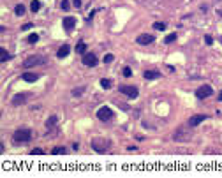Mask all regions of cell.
<instances>
[{"label":"cell","mask_w":222,"mask_h":178,"mask_svg":"<svg viewBox=\"0 0 222 178\" xmlns=\"http://www.w3.org/2000/svg\"><path fill=\"white\" fill-rule=\"evenodd\" d=\"M113 58H115V57H113L111 53H108V55L104 57V62H106V64H111V62H113Z\"/></svg>","instance_id":"cell-28"},{"label":"cell","mask_w":222,"mask_h":178,"mask_svg":"<svg viewBox=\"0 0 222 178\" xmlns=\"http://www.w3.org/2000/svg\"><path fill=\"white\" fill-rule=\"evenodd\" d=\"M145 79H157V78H160V72L159 71H145Z\"/></svg>","instance_id":"cell-15"},{"label":"cell","mask_w":222,"mask_h":178,"mask_svg":"<svg viewBox=\"0 0 222 178\" xmlns=\"http://www.w3.org/2000/svg\"><path fill=\"white\" fill-rule=\"evenodd\" d=\"M0 53H2V58H0L2 62H7V60L11 58V55H9V53L5 51V48H2V49H0Z\"/></svg>","instance_id":"cell-21"},{"label":"cell","mask_w":222,"mask_h":178,"mask_svg":"<svg viewBox=\"0 0 222 178\" xmlns=\"http://www.w3.org/2000/svg\"><path fill=\"white\" fill-rule=\"evenodd\" d=\"M205 42H206L208 46H212V42H213V39H212V36H205Z\"/></svg>","instance_id":"cell-30"},{"label":"cell","mask_w":222,"mask_h":178,"mask_svg":"<svg viewBox=\"0 0 222 178\" xmlns=\"http://www.w3.org/2000/svg\"><path fill=\"white\" fill-rule=\"evenodd\" d=\"M30 9H32V12H37V11L41 9V2H39V0H34V2L30 4Z\"/></svg>","instance_id":"cell-20"},{"label":"cell","mask_w":222,"mask_h":178,"mask_svg":"<svg viewBox=\"0 0 222 178\" xmlns=\"http://www.w3.org/2000/svg\"><path fill=\"white\" fill-rule=\"evenodd\" d=\"M101 86H102L104 90H110V88H111V79H108V78H102V79H101Z\"/></svg>","instance_id":"cell-17"},{"label":"cell","mask_w":222,"mask_h":178,"mask_svg":"<svg viewBox=\"0 0 222 178\" xmlns=\"http://www.w3.org/2000/svg\"><path fill=\"white\" fill-rule=\"evenodd\" d=\"M76 51H78V53H81V55H85V53H86V44H85V42H78Z\"/></svg>","instance_id":"cell-18"},{"label":"cell","mask_w":222,"mask_h":178,"mask_svg":"<svg viewBox=\"0 0 222 178\" xmlns=\"http://www.w3.org/2000/svg\"><path fill=\"white\" fill-rule=\"evenodd\" d=\"M23 79H25V81H28V83H34V81L39 79V74H34V72H25V74H23Z\"/></svg>","instance_id":"cell-14"},{"label":"cell","mask_w":222,"mask_h":178,"mask_svg":"<svg viewBox=\"0 0 222 178\" xmlns=\"http://www.w3.org/2000/svg\"><path fill=\"white\" fill-rule=\"evenodd\" d=\"M153 28H155V30H164V28H166V23H162V21H155V23H153Z\"/></svg>","instance_id":"cell-23"},{"label":"cell","mask_w":222,"mask_h":178,"mask_svg":"<svg viewBox=\"0 0 222 178\" xmlns=\"http://www.w3.org/2000/svg\"><path fill=\"white\" fill-rule=\"evenodd\" d=\"M175 41H176V34H169V36L164 39V42H166V44H171V42H175Z\"/></svg>","instance_id":"cell-22"},{"label":"cell","mask_w":222,"mask_h":178,"mask_svg":"<svg viewBox=\"0 0 222 178\" xmlns=\"http://www.w3.org/2000/svg\"><path fill=\"white\" fill-rule=\"evenodd\" d=\"M58 124V116L57 115H51L48 120H46V129H51V127H55Z\"/></svg>","instance_id":"cell-13"},{"label":"cell","mask_w":222,"mask_h":178,"mask_svg":"<svg viewBox=\"0 0 222 178\" xmlns=\"http://www.w3.org/2000/svg\"><path fill=\"white\" fill-rule=\"evenodd\" d=\"M92 148L95 152H99V153H104L110 148V141H106V139H94L92 141Z\"/></svg>","instance_id":"cell-3"},{"label":"cell","mask_w":222,"mask_h":178,"mask_svg":"<svg viewBox=\"0 0 222 178\" xmlns=\"http://www.w3.org/2000/svg\"><path fill=\"white\" fill-rule=\"evenodd\" d=\"M118 90L122 92V94H125L127 97H131V99H136L138 97V88L136 86H131V85H122V86H118Z\"/></svg>","instance_id":"cell-5"},{"label":"cell","mask_w":222,"mask_h":178,"mask_svg":"<svg viewBox=\"0 0 222 178\" xmlns=\"http://www.w3.org/2000/svg\"><path fill=\"white\" fill-rule=\"evenodd\" d=\"M219 101H222V92L219 94Z\"/></svg>","instance_id":"cell-33"},{"label":"cell","mask_w":222,"mask_h":178,"mask_svg":"<svg viewBox=\"0 0 222 178\" xmlns=\"http://www.w3.org/2000/svg\"><path fill=\"white\" fill-rule=\"evenodd\" d=\"M37 41H39V36H37V34H30V36H28V42H30V44H36Z\"/></svg>","instance_id":"cell-24"},{"label":"cell","mask_w":222,"mask_h":178,"mask_svg":"<svg viewBox=\"0 0 222 178\" xmlns=\"http://www.w3.org/2000/svg\"><path fill=\"white\" fill-rule=\"evenodd\" d=\"M28 28H32V23H27V25H23V30H28Z\"/></svg>","instance_id":"cell-32"},{"label":"cell","mask_w":222,"mask_h":178,"mask_svg":"<svg viewBox=\"0 0 222 178\" xmlns=\"http://www.w3.org/2000/svg\"><path fill=\"white\" fill-rule=\"evenodd\" d=\"M74 7H81V0H73Z\"/></svg>","instance_id":"cell-31"},{"label":"cell","mask_w":222,"mask_h":178,"mask_svg":"<svg viewBox=\"0 0 222 178\" xmlns=\"http://www.w3.org/2000/svg\"><path fill=\"white\" fill-rule=\"evenodd\" d=\"M69 7H71V5H69V0H62V9H64V11H69Z\"/></svg>","instance_id":"cell-27"},{"label":"cell","mask_w":222,"mask_h":178,"mask_svg":"<svg viewBox=\"0 0 222 178\" xmlns=\"http://www.w3.org/2000/svg\"><path fill=\"white\" fill-rule=\"evenodd\" d=\"M69 51H71V48H69L67 44H64V46L57 51V57H58V58H65V57L69 55Z\"/></svg>","instance_id":"cell-12"},{"label":"cell","mask_w":222,"mask_h":178,"mask_svg":"<svg viewBox=\"0 0 222 178\" xmlns=\"http://www.w3.org/2000/svg\"><path fill=\"white\" fill-rule=\"evenodd\" d=\"M97 118H99V120H102V122H108V120L113 118V111H111L108 106L99 108V111H97Z\"/></svg>","instance_id":"cell-7"},{"label":"cell","mask_w":222,"mask_h":178,"mask_svg":"<svg viewBox=\"0 0 222 178\" xmlns=\"http://www.w3.org/2000/svg\"><path fill=\"white\" fill-rule=\"evenodd\" d=\"M85 92V86H79V88H74L73 90V95H81Z\"/></svg>","instance_id":"cell-25"},{"label":"cell","mask_w":222,"mask_h":178,"mask_svg":"<svg viewBox=\"0 0 222 178\" xmlns=\"http://www.w3.org/2000/svg\"><path fill=\"white\" fill-rule=\"evenodd\" d=\"M155 41V37L153 36H150V34H141V36L136 39V42L138 44H141V46H147V44H152Z\"/></svg>","instance_id":"cell-9"},{"label":"cell","mask_w":222,"mask_h":178,"mask_svg":"<svg viewBox=\"0 0 222 178\" xmlns=\"http://www.w3.org/2000/svg\"><path fill=\"white\" fill-rule=\"evenodd\" d=\"M32 138V131L30 129H18L12 134V141L14 143H28Z\"/></svg>","instance_id":"cell-1"},{"label":"cell","mask_w":222,"mask_h":178,"mask_svg":"<svg viewBox=\"0 0 222 178\" xmlns=\"http://www.w3.org/2000/svg\"><path fill=\"white\" fill-rule=\"evenodd\" d=\"M74 27H76V18H73V16L64 18V28L65 30H73Z\"/></svg>","instance_id":"cell-11"},{"label":"cell","mask_w":222,"mask_h":178,"mask_svg":"<svg viewBox=\"0 0 222 178\" xmlns=\"http://www.w3.org/2000/svg\"><path fill=\"white\" fill-rule=\"evenodd\" d=\"M123 76H125V78H129V76H132V71H131V67H123Z\"/></svg>","instance_id":"cell-26"},{"label":"cell","mask_w":222,"mask_h":178,"mask_svg":"<svg viewBox=\"0 0 222 178\" xmlns=\"http://www.w3.org/2000/svg\"><path fill=\"white\" fill-rule=\"evenodd\" d=\"M14 12H16V16H23V14H25V5H23V4H18V5L14 7Z\"/></svg>","instance_id":"cell-16"},{"label":"cell","mask_w":222,"mask_h":178,"mask_svg":"<svg viewBox=\"0 0 222 178\" xmlns=\"http://www.w3.org/2000/svg\"><path fill=\"white\" fill-rule=\"evenodd\" d=\"M213 94V88L210 86V85H203V86H199L197 90H196V97L197 99H206V97H210Z\"/></svg>","instance_id":"cell-6"},{"label":"cell","mask_w":222,"mask_h":178,"mask_svg":"<svg viewBox=\"0 0 222 178\" xmlns=\"http://www.w3.org/2000/svg\"><path fill=\"white\" fill-rule=\"evenodd\" d=\"M97 62H99V60H97V57H95L94 53H85V55H83V64H85V65H88V67H95Z\"/></svg>","instance_id":"cell-8"},{"label":"cell","mask_w":222,"mask_h":178,"mask_svg":"<svg viewBox=\"0 0 222 178\" xmlns=\"http://www.w3.org/2000/svg\"><path fill=\"white\" fill-rule=\"evenodd\" d=\"M208 118V115H196V116H190L189 118V125L190 127H196V125H199L201 122H205Z\"/></svg>","instance_id":"cell-10"},{"label":"cell","mask_w":222,"mask_h":178,"mask_svg":"<svg viewBox=\"0 0 222 178\" xmlns=\"http://www.w3.org/2000/svg\"><path fill=\"white\" fill-rule=\"evenodd\" d=\"M44 152H42V148H34L32 150V155H42Z\"/></svg>","instance_id":"cell-29"},{"label":"cell","mask_w":222,"mask_h":178,"mask_svg":"<svg viewBox=\"0 0 222 178\" xmlns=\"http://www.w3.org/2000/svg\"><path fill=\"white\" fill-rule=\"evenodd\" d=\"M30 97H32V94H30V92H20V94H16V95L12 97L11 104H12V106H21V104H25Z\"/></svg>","instance_id":"cell-2"},{"label":"cell","mask_w":222,"mask_h":178,"mask_svg":"<svg viewBox=\"0 0 222 178\" xmlns=\"http://www.w3.org/2000/svg\"><path fill=\"white\" fill-rule=\"evenodd\" d=\"M221 41H222V39H221Z\"/></svg>","instance_id":"cell-34"},{"label":"cell","mask_w":222,"mask_h":178,"mask_svg":"<svg viewBox=\"0 0 222 178\" xmlns=\"http://www.w3.org/2000/svg\"><path fill=\"white\" fill-rule=\"evenodd\" d=\"M44 64H46V58H44V57H28V58L23 62L25 67H36V65H44Z\"/></svg>","instance_id":"cell-4"},{"label":"cell","mask_w":222,"mask_h":178,"mask_svg":"<svg viewBox=\"0 0 222 178\" xmlns=\"http://www.w3.org/2000/svg\"><path fill=\"white\" fill-rule=\"evenodd\" d=\"M51 153H53V155H62V153H65V148H64V146H55V148L51 150Z\"/></svg>","instance_id":"cell-19"}]
</instances>
